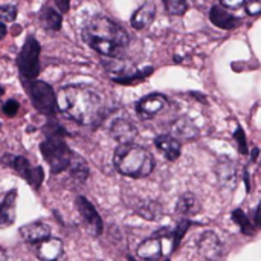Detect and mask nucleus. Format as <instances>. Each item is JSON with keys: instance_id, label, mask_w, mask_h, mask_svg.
Listing matches in <instances>:
<instances>
[{"instance_id": "ddd939ff", "label": "nucleus", "mask_w": 261, "mask_h": 261, "mask_svg": "<svg viewBox=\"0 0 261 261\" xmlns=\"http://www.w3.org/2000/svg\"><path fill=\"white\" fill-rule=\"evenodd\" d=\"M199 252L208 259H214V258H218L221 255V243H220L215 232L206 231L200 235Z\"/></svg>"}, {"instance_id": "0eeeda50", "label": "nucleus", "mask_w": 261, "mask_h": 261, "mask_svg": "<svg viewBox=\"0 0 261 261\" xmlns=\"http://www.w3.org/2000/svg\"><path fill=\"white\" fill-rule=\"evenodd\" d=\"M0 162L5 167H11L17 174H20L34 189H39L45 180V171L42 167H32L31 162L23 157V156H13V154H5L0 157Z\"/></svg>"}, {"instance_id": "79ce46f5", "label": "nucleus", "mask_w": 261, "mask_h": 261, "mask_svg": "<svg viewBox=\"0 0 261 261\" xmlns=\"http://www.w3.org/2000/svg\"><path fill=\"white\" fill-rule=\"evenodd\" d=\"M8 258V255H7V252L4 250V249H0V261H5Z\"/></svg>"}, {"instance_id": "f3484780", "label": "nucleus", "mask_w": 261, "mask_h": 261, "mask_svg": "<svg viewBox=\"0 0 261 261\" xmlns=\"http://www.w3.org/2000/svg\"><path fill=\"white\" fill-rule=\"evenodd\" d=\"M16 200L17 191L11 189L0 203V227H8L16 220Z\"/></svg>"}, {"instance_id": "4468645a", "label": "nucleus", "mask_w": 261, "mask_h": 261, "mask_svg": "<svg viewBox=\"0 0 261 261\" xmlns=\"http://www.w3.org/2000/svg\"><path fill=\"white\" fill-rule=\"evenodd\" d=\"M20 235L26 243L37 244V243L46 240L48 237H51V229L43 221H34V223H28V224L22 226Z\"/></svg>"}, {"instance_id": "423d86ee", "label": "nucleus", "mask_w": 261, "mask_h": 261, "mask_svg": "<svg viewBox=\"0 0 261 261\" xmlns=\"http://www.w3.org/2000/svg\"><path fill=\"white\" fill-rule=\"evenodd\" d=\"M40 43L34 37H28L19 57L17 66L23 80H34L40 74Z\"/></svg>"}, {"instance_id": "c756f323", "label": "nucleus", "mask_w": 261, "mask_h": 261, "mask_svg": "<svg viewBox=\"0 0 261 261\" xmlns=\"http://www.w3.org/2000/svg\"><path fill=\"white\" fill-rule=\"evenodd\" d=\"M45 132H46V136H61V138H64V136L69 135L68 130H64V128H63L58 122H55L54 119H51V121L46 124Z\"/></svg>"}, {"instance_id": "ea45409f", "label": "nucleus", "mask_w": 261, "mask_h": 261, "mask_svg": "<svg viewBox=\"0 0 261 261\" xmlns=\"http://www.w3.org/2000/svg\"><path fill=\"white\" fill-rule=\"evenodd\" d=\"M189 95H191V96H194V98H197V100H202L203 103H206V98H205L203 95H200V93H197V92H191Z\"/></svg>"}, {"instance_id": "20e7f679", "label": "nucleus", "mask_w": 261, "mask_h": 261, "mask_svg": "<svg viewBox=\"0 0 261 261\" xmlns=\"http://www.w3.org/2000/svg\"><path fill=\"white\" fill-rule=\"evenodd\" d=\"M40 151L45 160L49 164L52 174H60L66 171L74 153L61 136H48L40 144Z\"/></svg>"}, {"instance_id": "2f4dec72", "label": "nucleus", "mask_w": 261, "mask_h": 261, "mask_svg": "<svg viewBox=\"0 0 261 261\" xmlns=\"http://www.w3.org/2000/svg\"><path fill=\"white\" fill-rule=\"evenodd\" d=\"M19 109H20V104H19L16 100H10V101L4 103V106H2V112H4L7 116H10V118L16 116L17 112H19Z\"/></svg>"}, {"instance_id": "2eb2a0df", "label": "nucleus", "mask_w": 261, "mask_h": 261, "mask_svg": "<svg viewBox=\"0 0 261 261\" xmlns=\"http://www.w3.org/2000/svg\"><path fill=\"white\" fill-rule=\"evenodd\" d=\"M209 20L212 25H215L217 28L220 29H224V31H232L238 26V19L234 17L232 14H229L226 11L224 7H220V5H215L211 8L209 11Z\"/></svg>"}, {"instance_id": "1a4fd4ad", "label": "nucleus", "mask_w": 261, "mask_h": 261, "mask_svg": "<svg viewBox=\"0 0 261 261\" xmlns=\"http://www.w3.org/2000/svg\"><path fill=\"white\" fill-rule=\"evenodd\" d=\"M75 203H77V208H78L81 217L84 218V221L89 224V227L93 231V234L96 237H100L103 234L104 224H103V218H101L100 212L96 211V208L83 195H78Z\"/></svg>"}, {"instance_id": "4c0bfd02", "label": "nucleus", "mask_w": 261, "mask_h": 261, "mask_svg": "<svg viewBox=\"0 0 261 261\" xmlns=\"http://www.w3.org/2000/svg\"><path fill=\"white\" fill-rule=\"evenodd\" d=\"M244 182H246V191L247 192H250V180H249V173H247V170H244Z\"/></svg>"}, {"instance_id": "473e14b6", "label": "nucleus", "mask_w": 261, "mask_h": 261, "mask_svg": "<svg viewBox=\"0 0 261 261\" xmlns=\"http://www.w3.org/2000/svg\"><path fill=\"white\" fill-rule=\"evenodd\" d=\"M246 13L249 16H258L261 13V0H249L246 4Z\"/></svg>"}, {"instance_id": "412c9836", "label": "nucleus", "mask_w": 261, "mask_h": 261, "mask_svg": "<svg viewBox=\"0 0 261 261\" xmlns=\"http://www.w3.org/2000/svg\"><path fill=\"white\" fill-rule=\"evenodd\" d=\"M199 211H200V205H199L197 197L192 192H185L179 197V200L176 203V214L177 215L188 218V217L199 214Z\"/></svg>"}, {"instance_id": "5701e85b", "label": "nucleus", "mask_w": 261, "mask_h": 261, "mask_svg": "<svg viewBox=\"0 0 261 261\" xmlns=\"http://www.w3.org/2000/svg\"><path fill=\"white\" fill-rule=\"evenodd\" d=\"M72 179L78 183H84L90 174L89 171V165L86 162L84 157H81L80 154H75L72 153V157H71V162H69V167H68Z\"/></svg>"}, {"instance_id": "393cba45", "label": "nucleus", "mask_w": 261, "mask_h": 261, "mask_svg": "<svg viewBox=\"0 0 261 261\" xmlns=\"http://www.w3.org/2000/svg\"><path fill=\"white\" fill-rule=\"evenodd\" d=\"M232 220H234V223H237L240 226V229L244 235H252L255 232V226L250 223L249 217L246 215V212L243 209H234Z\"/></svg>"}, {"instance_id": "7ed1b4c3", "label": "nucleus", "mask_w": 261, "mask_h": 261, "mask_svg": "<svg viewBox=\"0 0 261 261\" xmlns=\"http://www.w3.org/2000/svg\"><path fill=\"white\" fill-rule=\"evenodd\" d=\"M113 165L122 174L133 179L147 177L154 170V157L144 147L133 142L119 144L113 154Z\"/></svg>"}, {"instance_id": "f704fd0d", "label": "nucleus", "mask_w": 261, "mask_h": 261, "mask_svg": "<svg viewBox=\"0 0 261 261\" xmlns=\"http://www.w3.org/2000/svg\"><path fill=\"white\" fill-rule=\"evenodd\" d=\"M54 2H55L57 10H58L61 14H66V13L71 10V0H54Z\"/></svg>"}, {"instance_id": "f257e3e1", "label": "nucleus", "mask_w": 261, "mask_h": 261, "mask_svg": "<svg viewBox=\"0 0 261 261\" xmlns=\"http://www.w3.org/2000/svg\"><path fill=\"white\" fill-rule=\"evenodd\" d=\"M57 107L69 119L89 127L98 125L104 115L103 96L84 84L61 87L57 93Z\"/></svg>"}, {"instance_id": "9d476101", "label": "nucleus", "mask_w": 261, "mask_h": 261, "mask_svg": "<svg viewBox=\"0 0 261 261\" xmlns=\"http://www.w3.org/2000/svg\"><path fill=\"white\" fill-rule=\"evenodd\" d=\"M168 100L165 95L162 93H151L144 96L138 104H136V112L142 119H150L153 116H156V113H159L160 110L165 109Z\"/></svg>"}, {"instance_id": "c03bdc74", "label": "nucleus", "mask_w": 261, "mask_h": 261, "mask_svg": "<svg viewBox=\"0 0 261 261\" xmlns=\"http://www.w3.org/2000/svg\"><path fill=\"white\" fill-rule=\"evenodd\" d=\"M5 93V89L2 87V86H0V98H2V95Z\"/></svg>"}, {"instance_id": "58836bf2", "label": "nucleus", "mask_w": 261, "mask_h": 261, "mask_svg": "<svg viewBox=\"0 0 261 261\" xmlns=\"http://www.w3.org/2000/svg\"><path fill=\"white\" fill-rule=\"evenodd\" d=\"M22 32V26L20 25H14L13 26V36H19Z\"/></svg>"}, {"instance_id": "f8f14e48", "label": "nucleus", "mask_w": 261, "mask_h": 261, "mask_svg": "<svg viewBox=\"0 0 261 261\" xmlns=\"http://www.w3.org/2000/svg\"><path fill=\"white\" fill-rule=\"evenodd\" d=\"M199 128L197 125L186 116H182L176 119L171 124V136H174L177 141H194L199 136Z\"/></svg>"}, {"instance_id": "37998d69", "label": "nucleus", "mask_w": 261, "mask_h": 261, "mask_svg": "<svg viewBox=\"0 0 261 261\" xmlns=\"http://www.w3.org/2000/svg\"><path fill=\"white\" fill-rule=\"evenodd\" d=\"M173 60H174V63H180V61H182V58H180V57H174Z\"/></svg>"}, {"instance_id": "c9c22d12", "label": "nucleus", "mask_w": 261, "mask_h": 261, "mask_svg": "<svg viewBox=\"0 0 261 261\" xmlns=\"http://www.w3.org/2000/svg\"><path fill=\"white\" fill-rule=\"evenodd\" d=\"M253 226L255 227L259 226V206H256L255 211H253Z\"/></svg>"}, {"instance_id": "a878e982", "label": "nucleus", "mask_w": 261, "mask_h": 261, "mask_svg": "<svg viewBox=\"0 0 261 261\" xmlns=\"http://www.w3.org/2000/svg\"><path fill=\"white\" fill-rule=\"evenodd\" d=\"M162 2L165 5L167 13L171 16H182L188 10L186 0H162Z\"/></svg>"}, {"instance_id": "6ab92c4d", "label": "nucleus", "mask_w": 261, "mask_h": 261, "mask_svg": "<svg viewBox=\"0 0 261 261\" xmlns=\"http://www.w3.org/2000/svg\"><path fill=\"white\" fill-rule=\"evenodd\" d=\"M154 17H156V5L153 2H147L132 16V26L135 29H145L153 23Z\"/></svg>"}, {"instance_id": "a19ab883", "label": "nucleus", "mask_w": 261, "mask_h": 261, "mask_svg": "<svg viewBox=\"0 0 261 261\" xmlns=\"http://www.w3.org/2000/svg\"><path fill=\"white\" fill-rule=\"evenodd\" d=\"M258 153H259V150L255 147L253 150H252V162H256V157H258Z\"/></svg>"}, {"instance_id": "e433bc0d", "label": "nucleus", "mask_w": 261, "mask_h": 261, "mask_svg": "<svg viewBox=\"0 0 261 261\" xmlns=\"http://www.w3.org/2000/svg\"><path fill=\"white\" fill-rule=\"evenodd\" d=\"M7 34H8V28L5 26L4 22H0V40H2Z\"/></svg>"}, {"instance_id": "f03ea898", "label": "nucleus", "mask_w": 261, "mask_h": 261, "mask_svg": "<svg viewBox=\"0 0 261 261\" xmlns=\"http://www.w3.org/2000/svg\"><path fill=\"white\" fill-rule=\"evenodd\" d=\"M83 40L101 57L122 58L130 37L122 26L106 16H96L83 29Z\"/></svg>"}, {"instance_id": "72a5a7b5", "label": "nucleus", "mask_w": 261, "mask_h": 261, "mask_svg": "<svg viewBox=\"0 0 261 261\" xmlns=\"http://www.w3.org/2000/svg\"><path fill=\"white\" fill-rule=\"evenodd\" d=\"M221 5L224 8H229V10H238L244 5L246 0H220Z\"/></svg>"}, {"instance_id": "aec40b11", "label": "nucleus", "mask_w": 261, "mask_h": 261, "mask_svg": "<svg viewBox=\"0 0 261 261\" xmlns=\"http://www.w3.org/2000/svg\"><path fill=\"white\" fill-rule=\"evenodd\" d=\"M136 255L144 259H156L162 255V241L159 235H153L150 238H145L142 243H139L136 249Z\"/></svg>"}, {"instance_id": "39448f33", "label": "nucleus", "mask_w": 261, "mask_h": 261, "mask_svg": "<svg viewBox=\"0 0 261 261\" xmlns=\"http://www.w3.org/2000/svg\"><path fill=\"white\" fill-rule=\"evenodd\" d=\"M26 81H29L26 84V92L34 104V107L46 116H54L58 110L57 95L54 93V89L48 83L37 81L36 78L26 80Z\"/></svg>"}, {"instance_id": "9b49d317", "label": "nucleus", "mask_w": 261, "mask_h": 261, "mask_svg": "<svg viewBox=\"0 0 261 261\" xmlns=\"http://www.w3.org/2000/svg\"><path fill=\"white\" fill-rule=\"evenodd\" d=\"M110 135L119 144H127V142H133L136 139L138 128L135 127V124L132 121L124 119V118H118L110 125Z\"/></svg>"}, {"instance_id": "7c9ffc66", "label": "nucleus", "mask_w": 261, "mask_h": 261, "mask_svg": "<svg viewBox=\"0 0 261 261\" xmlns=\"http://www.w3.org/2000/svg\"><path fill=\"white\" fill-rule=\"evenodd\" d=\"M234 138H235V141H237V144H238L240 153H241V154H247L249 151H247L246 136H244V132H243V128H241V127H238V125H237V130H235V133H234Z\"/></svg>"}, {"instance_id": "c85d7f7f", "label": "nucleus", "mask_w": 261, "mask_h": 261, "mask_svg": "<svg viewBox=\"0 0 261 261\" xmlns=\"http://www.w3.org/2000/svg\"><path fill=\"white\" fill-rule=\"evenodd\" d=\"M17 17L16 5H2L0 7V20L2 22H14Z\"/></svg>"}, {"instance_id": "bb28decb", "label": "nucleus", "mask_w": 261, "mask_h": 261, "mask_svg": "<svg viewBox=\"0 0 261 261\" xmlns=\"http://www.w3.org/2000/svg\"><path fill=\"white\" fill-rule=\"evenodd\" d=\"M150 74H153V68H147L145 71L142 72H138V74H133V75H127V77H115L113 81L115 83H119V84H135V83H139V81H144Z\"/></svg>"}, {"instance_id": "dca6fc26", "label": "nucleus", "mask_w": 261, "mask_h": 261, "mask_svg": "<svg viewBox=\"0 0 261 261\" xmlns=\"http://www.w3.org/2000/svg\"><path fill=\"white\" fill-rule=\"evenodd\" d=\"M154 145L168 160H176L180 156L182 144L171 135H159L154 139Z\"/></svg>"}, {"instance_id": "a211bd4d", "label": "nucleus", "mask_w": 261, "mask_h": 261, "mask_svg": "<svg viewBox=\"0 0 261 261\" xmlns=\"http://www.w3.org/2000/svg\"><path fill=\"white\" fill-rule=\"evenodd\" d=\"M37 256L42 259H57L61 253H63V241L60 238H54V237H48L46 240L37 243Z\"/></svg>"}, {"instance_id": "4be33fe9", "label": "nucleus", "mask_w": 261, "mask_h": 261, "mask_svg": "<svg viewBox=\"0 0 261 261\" xmlns=\"http://www.w3.org/2000/svg\"><path fill=\"white\" fill-rule=\"evenodd\" d=\"M61 16L63 14L57 8H54L51 5H45L42 8V11H40V22H42L45 29L57 32V31L61 29V25H63V17Z\"/></svg>"}, {"instance_id": "6e6552de", "label": "nucleus", "mask_w": 261, "mask_h": 261, "mask_svg": "<svg viewBox=\"0 0 261 261\" xmlns=\"http://www.w3.org/2000/svg\"><path fill=\"white\" fill-rule=\"evenodd\" d=\"M215 174H217L220 186H223L229 191L235 189L237 182H238V179H237L238 174H237V165L231 157H227V156L218 157L217 165H215Z\"/></svg>"}, {"instance_id": "b1692460", "label": "nucleus", "mask_w": 261, "mask_h": 261, "mask_svg": "<svg viewBox=\"0 0 261 261\" xmlns=\"http://www.w3.org/2000/svg\"><path fill=\"white\" fill-rule=\"evenodd\" d=\"M136 214L145 220H157L164 214V208L156 200H145L139 203V206L136 208Z\"/></svg>"}, {"instance_id": "cd10ccee", "label": "nucleus", "mask_w": 261, "mask_h": 261, "mask_svg": "<svg viewBox=\"0 0 261 261\" xmlns=\"http://www.w3.org/2000/svg\"><path fill=\"white\" fill-rule=\"evenodd\" d=\"M192 223L188 220V218H183L179 224H176V229L171 232V238H173V249L176 250L177 249V246L180 244V241H182V238H183V235H185V232L189 229V226H191Z\"/></svg>"}]
</instances>
